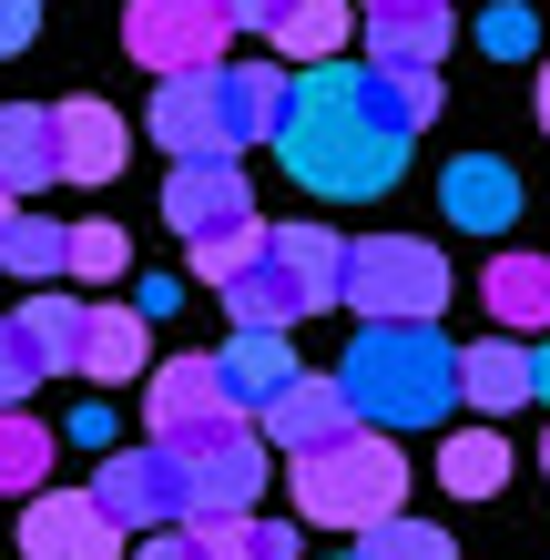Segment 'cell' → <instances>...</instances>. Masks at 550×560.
Here are the masks:
<instances>
[{"instance_id": "41", "label": "cell", "mask_w": 550, "mask_h": 560, "mask_svg": "<svg viewBox=\"0 0 550 560\" xmlns=\"http://www.w3.org/2000/svg\"><path fill=\"white\" fill-rule=\"evenodd\" d=\"M0 214H11V194H0Z\"/></svg>"}, {"instance_id": "32", "label": "cell", "mask_w": 550, "mask_h": 560, "mask_svg": "<svg viewBox=\"0 0 550 560\" xmlns=\"http://www.w3.org/2000/svg\"><path fill=\"white\" fill-rule=\"evenodd\" d=\"M255 235H266V224H235V235H204V245H194V285H235L245 276V255H255Z\"/></svg>"}, {"instance_id": "9", "label": "cell", "mask_w": 550, "mask_h": 560, "mask_svg": "<svg viewBox=\"0 0 550 560\" xmlns=\"http://www.w3.org/2000/svg\"><path fill=\"white\" fill-rule=\"evenodd\" d=\"M164 224H174L184 245L255 224V184H245V163H235V153H184L174 174H164Z\"/></svg>"}, {"instance_id": "42", "label": "cell", "mask_w": 550, "mask_h": 560, "mask_svg": "<svg viewBox=\"0 0 550 560\" xmlns=\"http://www.w3.org/2000/svg\"><path fill=\"white\" fill-rule=\"evenodd\" d=\"M347 560H358V550H347Z\"/></svg>"}, {"instance_id": "23", "label": "cell", "mask_w": 550, "mask_h": 560, "mask_svg": "<svg viewBox=\"0 0 550 560\" xmlns=\"http://www.w3.org/2000/svg\"><path fill=\"white\" fill-rule=\"evenodd\" d=\"M82 326H92L82 295H42V285L21 295V337L42 347V368H51V377H82Z\"/></svg>"}, {"instance_id": "39", "label": "cell", "mask_w": 550, "mask_h": 560, "mask_svg": "<svg viewBox=\"0 0 550 560\" xmlns=\"http://www.w3.org/2000/svg\"><path fill=\"white\" fill-rule=\"evenodd\" d=\"M540 133H550V61H540Z\"/></svg>"}, {"instance_id": "7", "label": "cell", "mask_w": 550, "mask_h": 560, "mask_svg": "<svg viewBox=\"0 0 550 560\" xmlns=\"http://www.w3.org/2000/svg\"><path fill=\"white\" fill-rule=\"evenodd\" d=\"M153 143L174 163L184 153H245V113H235V82H224V61L204 72H164L153 82Z\"/></svg>"}, {"instance_id": "34", "label": "cell", "mask_w": 550, "mask_h": 560, "mask_svg": "<svg viewBox=\"0 0 550 560\" xmlns=\"http://www.w3.org/2000/svg\"><path fill=\"white\" fill-rule=\"evenodd\" d=\"M133 560H204V540H194V520H174V530H153Z\"/></svg>"}, {"instance_id": "12", "label": "cell", "mask_w": 550, "mask_h": 560, "mask_svg": "<svg viewBox=\"0 0 550 560\" xmlns=\"http://www.w3.org/2000/svg\"><path fill=\"white\" fill-rule=\"evenodd\" d=\"M204 418H245L235 398H224L214 357H174V368L143 377V428H153V439H184V428H204Z\"/></svg>"}, {"instance_id": "25", "label": "cell", "mask_w": 550, "mask_h": 560, "mask_svg": "<svg viewBox=\"0 0 550 560\" xmlns=\"http://www.w3.org/2000/svg\"><path fill=\"white\" fill-rule=\"evenodd\" d=\"M204 560H296V520H255V510H214L194 520Z\"/></svg>"}, {"instance_id": "27", "label": "cell", "mask_w": 550, "mask_h": 560, "mask_svg": "<svg viewBox=\"0 0 550 560\" xmlns=\"http://www.w3.org/2000/svg\"><path fill=\"white\" fill-rule=\"evenodd\" d=\"M438 489H459V500H500L510 489V448L490 428H459V439L438 448Z\"/></svg>"}, {"instance_id": "8", "label": "cell", "mask_w": 550, "mask_h": 560, "mask_svg": "<svg viewBox=\"0 0 550 560\" xmlns=\"http://www.w3.org/2000/svg\"><path fill=\"white\" fill-rule=\"evenodd\" d=\"M224 42H235L224 0H133V11H122V51H133L153 82H164V72H204V61H224Z\"/></svg>"}, {"instance_id": "28", "label": "cell", "mask_w": 550, "mask_h": 560, "mask_svg": "<svg viewBox=\"0 0 550 560\" xmlns=\"http://www.w3.org/2000/svg\"><path fill=\"white\" fill-rule=\"evenodd\" d=\"M358 560H459V540L438 530V520H408V510H387L358 530Z\"/></svg>"}, {"instance_id": "4", "label": "cell", "mask_w": 550, "mask_h": 560, "mask_svg": "<svg viewBox=\"0 0 550 560\" xmlns=\"http://www.w3.org/2000/svg\"><path fill=\"white\" fill-rule=\"evenodd\" d=\"M296 469V520L306 530H347L358 540L367 520H387V510H408V458L387 448V428H347V439H327V448H306V458H285Z\"/></svg>"}, {"instance_id": "30", "label": "cell", "mask_w": 550, "mask_h": 560, "mask_svg": "<svg viewBox=\"0 0 550 560\" xmlns=\"http://www.w3.org/2000/svg\"><path fill=\"white\" fill-rule=\"evenodd\" d=\"M479 51L490 61H530L540 51V11L530 0H490V11H479Z\"/></svg>"}, {"instance_id": "19", "label": "cell", "mask_w": 550, "mask_h": 560, "mask_svg": "<svg viewBox=\"0 0 550 560\" xmlns=\"http://www.w3.org/2000/svg\"><path fill=\"white\" fill-rule=\"evenodd\" d=\"M479 306H490L510 337H550V255H490Z\"/></svg>"}, {"instance_id": "33", "label": "cell", "mask_w": 550, "mask_h": 560, "mask_svg": "<svg viewBox=\"0 0 550 560\" xmlns=\"http://www.w3.org/2000/svg\"><path fill=\"white\" fill-rule=\"evenodd\" d=\"M42 42V0H0V61H21Z\"/></svg>"}, {"instance_id": "13", "label": "cell", "mask_w": 550, "mask_h": 560, "mask_svg": "<svg viewBox=\"0 0 550 560\" xmlns=\"http://www.w3.org/2000/svg\"><path fill=\"white\" fill-rule=\"evenodd\" d=\"M61 122V184H122V153H133V122H122L113 103H92V92H72V103H51Z\"/></svg>"}, {"instance_id": "10", "label": "cell", "mask_w": 550, "mask_h": 560, "mask_svg": "<svg viewBox=\"0 0 550 560\" xmlns=\"http://www.w3.org/2000/svg\"><path fill=\"white\" fill-rule=\"evenodd\" d=\"M92 500H103L122 530H174V520H184V469H174V448H164V439L113 448L103 469H92Z\"/></svg>"}, {"instance_id": "24", "label": "cell", "mask_w": 550, "mask_h": 560, "mask_svg": "<svg viewBox=\"0 0 550 560\" xmlns=\"http://www.w3.org/2000/svg\"><path fill=\"white\" fill-rule=\"evenodd\" d=\"M61 458V428H42L31 408H0V500H31Z\"/></svg>"}, {"instance_id": "36", "label": "cell", "mask_w": 550, "mask_h": 560, "mask_svg": "<svg viewBox=\"0 0 550 560\" xmlns=\"http://www.w3.org/2000/svg\"><path fill=\"white\" fill-rule=\"evenodd\" d=\"M133 306H143V316H174V306H184V285H174V276H143V285H133Z\"/></svg>"}, {"instance_id": "40", "label": "cell", "mask_w": 550, "mask_h": 560, "mask_svg": "<svg viewBox=\"0 0 550 560\" xmlns=\"http://www.w3.org/2000/svg\"><path fill=\"white\" fill-rule=\"evenodd\" d=\"M540 469H550V439H540Z\"/></svg>"}, {"instance_id": "21", "label": "cell", "mask_w": 550, "mask_h": 560, "mask_svg": "<svg viewBox=\"0 0 550 560\" xmlns=\"http://www.w3.org/2000/svg\"><path fill=\"white\" fill-rule=\"evenodd\" d=\"M459 398L479 418H510L530 398V347L520 337H490V347H459Z\"/></svg>"}, {"instance_id": "31", "label": "cell", "mask_w": 550, "mask_h": 560, "mask_svg": "<svg viewBox=\"0 0 550 560\" xmlns=\"http://www.w3.org/2000/svg\"><path fill=\"white\" fill-rule=\"evenodd\" d=\"M42 347L21 337V316H0V408H31V387H42Z\"/></svg>"}, {"instance_id": "15", "label": "cell", "mask_w": 550, "mask_h": 560, "mask_svg": "<svg viewBox=\"0 0 550 560\" xmlns=\"http://www.w3.org/2000/svg\"><path fill=\"white\" fill-rule=\"evenodd\" d=\"M266 428V448H285V458H306V448H327V439H347V428H358V408H347V387L337 377H285V398L255 418Z\"/></svg>"}, {"instance_id": "2", "label": "cell", "mask_w": 550, "mask_h": 560, "mask_svg": "<svg viewBox=\"0 0 550 560\" xmlns=\"http://www.w3.org/2000/svg\"><path fill=\"white\" fill-rule=\"evenodd\" d=\"M337 387L367 428H438L459 408V347L438 337V316L429 326H358Z\"/></svg>"}, {"instance_id": "35", "label": "cell", "mask_w": 550, "mask_h": 560, "mask_svg": "<svg viewBox=\"0 0 550 560\" xmlns=\"http://www.w3.org/2000/svg\"><path fill=\"white\" fill-rule=\"evenodd\" d=\"M61 439H72V448H113V408H82L72 428H61Z\"/></svg>"}, {"instance_id": "16", "label": "cell", "mask_w": 550, "mask_h": 560, "mask_svg": "<svg viewBox=\"0 0 550 560\" xmlns=\"http://www.w3.org/2000/svg\"><path fill=\"white\" fill-rule=\"evenodd\" d=\"M214 368H224V398L245 418H266L285 398V377H296V337L285 326H235V347H214Z\"/></svg>"}, {"instance_id": "11", "label": "cell", "mask_w": 550, "mask_h": 560, "mask_svg": "<svg viewBox=\"0 0 550 560\" xmlns=\"http://www.w3.org/2000/svg\"><path fill=\"white\" fill-rule=\"evenodd\" d=\"M122 540L133 530L92 489H31V510H21V560H113Z\"/></svg>"}, {"instance_id": "5", "label": "cell", "mask_w": 550, "mask_h": 560, "mask_svg": "<svg viewBox=\"0 0 550 560\" xmlns=\"http://www.w3.org/2000/svg\"><path fill=\"white\" fill-rule=\"evenodd\" d=\"M337 306H358V326H429L448 306V255L429 235H358Z\"/></svg>"}, {"instance_id": "22", "label": "cell", "mask_w": 550, "mask_h": 560, "mask_svg": "<svg viewBox=\"0 0 550 560\" xmlns=\"http://www.w3.org/2000/svg\"><path fill=\"white\" fill-rule=\"evenodd\" d=\"M0 266H11L21 285H51L61 266H72V224H61V214L11 205V214H0Z\"/></svg>"}, {"instance_id": "20", "label": "cell", "mask_w": 550, "mask_h": 560, "mask_svg": "<svg viewBox=\"0 0 550 560\" xmlns=\"http://www.w3.org/2000/svg\"><path fill=\"white\" fill-rule=\"evenodd\" d=\"M143 368H153V316L143 306H92V326H82V377L122 387V377H143Z\"/></svg>"}, {"instance_id": "3", "label": "cell", "mask_w": 550, "mask_h": 560, "mask_svg": "<svg viewBox=\"0 0 550 560\" xmlns=\"http://www.w3.org/2000/svg\"><path fill=\"white\" fill-rule=\"evenodd\" d=\"M347 295V245L327 235V224H266L245 255V276L224 285V316L235 326H285L296 337L306 316H327Z\"/></svg>"}, {"instance_id": "37", "label": "cell", "mask_w": 550, "mask_h": 560, "mask_svg": "<svg viewBox=\"0 0 550 560\" xmlns=\"http://www.w3.org/2000/svg\"><path fill=\"white\" fill-rule=\"evenodd\" d=\"M276 11H285V0H224V21H235V31H276Z\"/></svg>"}, {"instance_id": "26", "label": "cell", "mask_w": 550, "mask_h": 560, "mask_svg": "<svg viewBox=\"0 0 550 560\" xmlns=\"http://www.w3.org/2000/svg\"><path fill=\"white\" fill-rule=\"evenodd\" d=\"M266 51H285V61H337L347 51V0H285L276 31H266Z\"/></svg>"}, {"instance_id": "38", "label": "cell", "mask_w": 550, "mask_h": 560, "mask_svg": "<svg viewBox=\"0 0 550 560\" xmlns=\"http://www.w3.org/2000/svg\"><path fill=\"white\" fill-rule=\"evenodd\" d=\"M530 398L550 408V347H530Z\"/></svg>"}, {"instance_id": "14", "label": "cell", "mask_w": 550, "mask_h": 560, "mask_svg": "<svg viewBox=\"0 0 550 560\" xmlns=\"http://www.w3.org/2000/svg\"><path fill=\"white\" fill-rule=\"evenodd\" d=\"M61 184V122L51 103H0V194L11 205H42Z\"/></svg>"}, {"instance_id": "1", "label": "cell", "mask_w": 550, "mask_h": 560, "mask_svg": "<svg viewBox=\"0 0 550 560\" xmlns=\"http://www.w3.org/2000/svg\"><path fill=\"white\" fill-rule=\"evenodd\" d=\"M408 143L418 122L398 113V92H387L377 61H306L296 72V103H285V174L306 194H327V205H367L408 174Z\"/></svg>"}, {"instance_id": "18", "label": "cell", "mask_w": 550, "mask_h": 560, "mask_svg": "<svg viewBox=\"0 0 550 560\" xmlns=\"http://www.w3.org/2000/svg\"><path fill=\"white\" fill-rule=\"evenodd\" d=\"M367 11V61L377 72H398V61H438L448 51V0H358Z\"/></svg>"}, {"instance_id": "6", "label": "cell", "mask_w": 550, "mask_h": 560, "mask_svg": "<svg viewBox=\"0 0 550 560\" xmlns=\"http://www.w3.org/2000/svg\"><path fill=\"white\" fill-rule=\"evenodd\" d=\"M164 448L184 469V520L266 500V428H255V418H204V428H184V439H164Z\"/></svg>"}, {"instance_id": "17", "label": "cell", "mask_w": 550, "mask_h": 560, "mask_svg": "<svg viewBox=\"0 0 550 560\" xmlns=\"http://www.w3.org/2000/svg\"><path fill=\"white\" fill-rule=\"evenodd\" d=\"M438 205H448L459 235H510V224H520V174L490 163V153H459V163H448V184H438Z\"/></svg>"}, {"instance_id": "29", "label": "cell", "mask_w": 550, "mask_h": 560, "mask_svg": "<svg viewBox=\"0 0 550 560\" xmlns=\"http://www.w3.org/2000/svg\"><path fill=\"white\" fill-rule=\"evenodd\" d=\"M61 276H82V285H113V276H133V235H122L113 214L72 224V266H61Z\"/></svg>"}]
</instances>
